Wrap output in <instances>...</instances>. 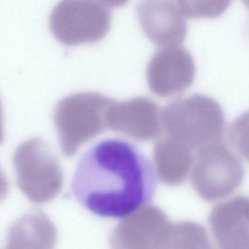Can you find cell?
<instances>
[{
    "mask_svg": "<svg viewBox=\"0 0 249 249\" xmlns=\"http://www.w3.org/2000/svg\"><path fill=\"white\" fill-rule=\"evenodd\" d=\"M160 116L158 105L147 98L114 101L108 111V128L136 140H152L160 133Z\"/></svg>",
    "mask_w": 249,
    "mask_h": 249,
    "instance_id": "cell-10",
    "label": "cell"
},
{
    "mask_svg": "<svg viewBox=\"0 0 249 249\" xmlns=\"http://www.w3.org/2000/svg\"><path fill=\"white\" fill-rule=\"evenodd\" d=\"M18 186L28 200L43 204L61 192L64 174L48 143L33 138L23 142L13 155Z\"/></svg>",
    "mask_w": 249,
    "mask_h": 249,
    "instance_id": "cell-4",
    "label": "cell"
},
{
    "mask_svg": "<svg viewBox=\"0 0 249 249\" xmlns=\"http://www.w3.org/2000/svg\"><path fill=\"white\" fill-rule=\"evenodd\" d=\"M197 152L192 181L202 199L209 202L221 200L241 186L245 171L243 163L221 141Z\"/></svg>",
    "mask_w": 249,
    "mask_h": 249,
    "instance_id": "cell-6",
    "label": "cell"
},
{
    "mask_svg": "<svg viewBox=\"0 0 249 249\" xmlns=\"http://www.w3.org/2000/svg\"><path fill=\"white\" fill-rule=\"evenodd\" d=\"M225 118L219 104L203 95L173 101L165 107L160 116L167 136L197 151L220 142Z\"/></svg>",
    "mask_w": 249,
    "mask_h": 249,
    "instance_id": "cell-2",
    "label": "cell"
},
{
    "mask_svg": "<svg viewBox=\"0 0 249 249\" xmlns=\"http://www.w3.org/2000/svg\"><path fill=\"white\" fill-rule=\"evenodd\" d=\"M57 238L52 220L44 212L33 210L11 225L4 249H54Z\"/></svg>",
    "mask_w": 249,
    "mask_h": 249,
    "instance_id": "cell-12",
    "label": "cell"
},
{
    "mask_svg": "<svg viewBox=\"0 0 249 249\" xmlns=\"http://www.w3.org/2000/svg\"><path fill=\"white\" fill-rule=\"evenodd\" d=\"M157 177L152 161L134 143L104 139L80 158L72 181L76 200L91 213L120 219L153 200Z\"/></svg>",
    "mask_w": 249,
    "mask_h": 249,
    "instance_id": "cell-1",
    "label": "cell"
},
{
    "mask_svg": "<svg viewBox=\"0 0 249 249\" xmlns=\"http://www.w3.org/2000/svg\"><path fill=\"white\" fill-rule=\"evenodd\" d=\"M185 18H216L229 8L232 0H175Z\"/></svg>",
    "mask_w": 249,
    "mask_h": 249,
    "instance_id": "cell-15",
    "label": "cell"
},
{
    "mask_svg": "<svg viewBox=\"0 0 249 249\" xmlns=\"http://www.w3.org/2000/svg\"><path fill=\"white\" fill-rule=\"evenodd\" d=\"M103 6L114 8V7H121L125 5L129 0H97Z\"/></svg>",
    "mask_w": 249,
    "mask_h": 249,
    "instance_id": "cell-16",
    "label": "cell"
},
{
    "mask_svg": "<svg viewBox=\"0 0 249 249\" xmlns=\"http://www.w3.org/2000/svg\"><path fill=\"white\" fill-rule=\"evenodd\" d=\"M136 13L145 35L158 46H178L187 37L185 17L171 0H140Z\"/></svg>",
    "mask_w": 249,
    "mask_h": 249,
    "instance_id": "cell-9",
    "label": "cell"
},
{
    "mask_svg": "<svg viewBox=\"0 0 249 249\" xmlns=\"http://www.w3.org/2000/svg\"><path fill=\"white\" fill-rule=\"evenodd\" d=\"M153 155L156 173L164 184L179 185L187 180L194 162L190 148L167 136L155 145Z\"/></svg>",
    "mask_w": 249,
    "mask_h": 249,
    "instance_id": "cell-13",
    "label": "cell"
},
{
    "mask_svg": "<svg viewBox=\"0 0 249 249\" xmlns=\"http://www.w3.org/2000/svg\"><path fill=\"white\" fill-rule=\"evenodd\" d=\"M4 112H3L2 105L0 100V145L4 141Z\"/></svg>",
    "mask_w": 249,
    "mask_h": 249,
    "instance_id": "cell-17",
    "label": "cell"
},
{
    "mask_svg": "<svg viewBox=\"0 0 249 249\" xmlns=\"http://www.w3.org/2000/svg\"><path fill=\"white\" fill-rule=\"evenodd\" d=\"M195 76V65L188 51L167 47L152 57L147 68V80L153 93L171 96L190 87Z\"/></svg>",
    "mask_w": 249,
    "mask_h": 249,
    "instance_id": "cell-7",
    "label": "cell"
},
{
    "mask_svg": "<svg viewBox=\"0 0 249 249\" xmlns=\"http://www.w3.org/2000/svg\"><path fill=\"white\" fill-rule=\"evenodd\" d=\"M170 224L162 209L144 206L117 225L110 246L111 249H157Z\"/></svg>",
    "mask_w": 249,
    "mask_h": 249,
    "instance_id": "cell-8",
    "label": "cell"
},
{
    "mask_svg": "<svg viewBox=\"0 0 249 249\" xmlns=\"http://www.w3.org/2000/svg\"><path fill=\"white\" fill-rule=\"evenodd\" d=\"M157 249H214L206 228L194 222L170 224Z\"/></svg>",
    "mask_w": 249,
    "mask_h": 249,
    "instance_id": "cell-14",
    "label": "cell"
},
{
    "mask_svg": "<svg viewBox=\"0 0 249 249\" xmlns=\"http://www.w3.org/2000/svg\"><path fill=\"white\" fill-rule=\"evenodd\" d=\"M49 26L63 45L96 43L109 32L111 14L97 0H61L51 12Z\"/></svg>",
    "mask_w": 249,
    "mask_h": 249,
    "instance_id": "cell-5",
    "label": "cell"
},
{
    "mask_svg": "<svg viewBox=\"0 0 249 249\" xmlns=\"http://www.w3.org/2000/svg\"><path fill=\"white\" fill-rule=\"evenodd\" d=\"M249 203L238 196L213 208L209 224L218 249H249Z\"/></svg>",
    "mask_w": 249,
    "mask_h": 249,
    "instance_id": "cell-11",
    "label": "cell"
},
{
    "mask_svg": "<svg viewBox=\"0 0 249 249\" xmlns=\"http://www.w3.org/2000/svg\"><path fill=\"white\" fill-rule=\"evenodd\" d=\"M114 102L101 93L81 92L57 104L54 124L64 156L73 157L82 145L108 128V111Z\"/></svg>",
    "mask_w": 249,
    "mask_h": 249,
    "instance_id": "cell-3",
    "label": "cell"
}]
</instances>
